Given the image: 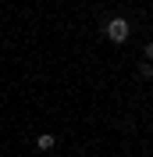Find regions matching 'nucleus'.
<instances>
[{
	"label": "nucleus",
	"mask_w": 153,
	"mask_h": 157,
	"mask_svg": "<svg viewBox=\"0 0 153 157\" xmlns=\"http://www.w3.org/2000/svg\"><path fill=\"white\" fill-rule=\"evenodd\" d=\"M146 61H150V64H153V39H150V43H146Z\"/></svg>",
	"instance_id": "4"
},
{
	"label": "nucleus",
	"mask_w": 153,
	"mask_h": 157,
	"mask_svg": "<svg viewBox=\"0 0 153 157\" xmlns=\"http://www.w3.org/2000/svg\"><path fill=\"white\" fill-rule=\"evenodd\" d=\"M54 143H57V139L50 136V132H47V136H39V139H36V147H39V150H54Z\"/></svg>",
	"instance_id": "2"
},
{
	"label": "nucleus",
	"mask_w": 153,
	"mask_h": 157,
	"mask_svg": "<svg viewBox=\"0 0 153 157\" xmlns=\"http://www.w3.org/2000/svg\"><path fill=\"white\" fill-rule=\"evenodd\" d=\"M103 32H107V39H114V43H125L132 29H128V21H125V18H110V21L103 25Z\"/></svg>",
	"instance_id": "1"
},
{
	"label": "nucleus",
	"mask_w": 153,
	"mask_h": 157,
	"mask_svg": "<svg viewBox=\"0 0 153 157\" xmlns=\"http://www.w3.org/2000/svg\"><path fill=\"white\" fill-rule=\"evenodd\" d=\"M139 75H143V78H153V64H150V61H146V64H139Z\"/></svg>",
	"instance_id": "3"
}]
</instances>
